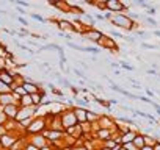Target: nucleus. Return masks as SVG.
Wrapping results in <instances>:
<instances>
[{"label": "nucleus", "mask_w": 160, "mask_h": 150, "mask_svg": "<svg viewBox=\"0 0 160 150\" xmlns=\"http://www.w3.org/2000/svg\"><path fill=\"white\" fill-rule=\"evenodd\" d=\"M113 24L121 27V28H126V30H132L133 28V22L126 16V14H119L116 17H113Z\"/></svg>", "instance_id": "obj_1"}, {"label": "nucleus", "mask_w": 160, "mask_h": 150, "mask_svg": "<svg viewBox=\"0 0 160 150\" xmlns=\"http://www.w3.org/2000/svg\"><path fill=\"white\" fill-rule=\"evenodd\" d=\"M0 82H3L5 85H8L11 88L16 83V75H13L10 70L3 69V70H0Z\"/></svg>", "instance_id": "obj_2"}, {"label": "nucleus", "mask_w": 160, "mask_h": 150, "mask_svg": "<svg viewBox=\"0 0 160 150\" xmlns=\"http://www.w3.org/2000/svg\"><path fill=\"white\" fill-rule=\"evenodd\" d=\"M19 105L18 103H14V105H7V106H3L2 108V111L5 113V116L8 117V119H14L16 120V116H18V113H19Z\"/></svg>", "instance_id": "obj_3"}, {"label": "nucleus", "mask_w": 160, "mask_h": 150, "mask_svg": "<svg viewBox=\"0 0 160 150\" xmlns=\"http://www.w3.org/2000/svg\"><path fill=\"white\" fill-rule=\"evenodd\" d=\"M105 8H108V10H112V11H124V10H127V5H124V3H121V2H116V0H112V2H105Z\"/></svg>", "instance_id": "obj_4"}, {"label": "nucleus", "mask_w": 160, "mask_h": 150, "mask_svg": "<svg viewBox=\"0 0 160 150\" xmlns=\"http://www.w3.org/2000/svg\"><path fill=\"white\" fill-rule=\"evenodd\" d=\"M44 128V120L42 119H36V120H32V124L28 125V133H38Z\"/></svg>", "instance_id": "obj_5"}, {"label": "nucleus", "mask_w": 160, "mask_h": 150, "mask_svg": "<svg viewBox=\"0 0 160 150\" xmlns=\"http://www.w3.org/2000/svg\"><path fill=\"white\" fill-rule=\"evenodd\" d=\"M101 38H102V33H101V31H98V30H93V31L87 33V39H90V41L101 42Z\"/></svg>", "instance_id": "obj_6"}, {"label": "nucleus", "mask_w": 160, "mask_h": 150, "mask_svg": "<svg viewBox=\"0 0 160 150\" xmlns=\"http://www.w3.org/2000/svg\"><path fill=\"white\" fill-rule=\"evenodd\" d=\"M132 144H133L138 150H141V148L146 145V144H144V138H143V134H137V138L133 139V142H132Z\"/></svg>", "instance_id": "obj_7"}, {"label": "nucleus", "mask_w": 160, "mask_h": 150, "mask_svg": "<svg viewBox=\"0 0 160 150\" xmlns=\"http://www.w3.org/2000/svg\"><path fill=\"white\" fill-rule=\"evenodd\" d=\"M101 44H102L104 47H108V49H118L116 42H115L113 39H110V38H107L105 41H101Z\"/></svg>", "instance_id": "obj_8"}, {"label": "nucleus", "mask_w": 160, "mask_h": 150, "mask_svg": "<svg viewBox=\"0 0 160 150\" xmlns=\"http://www.w3.org/2000/svg\"><path fill=\"white\" fill-rule=\"evenodd\" d=\"M10 92H13V89L8 85H5L3 82H0V96L2 94H10Z\"/></svg>", "instance_id": "obj_9"}, {"label": "nucleus", "mask_w": 160, "mask_h": 150, "mask_svg": "<svg viewBox=\"0 0 160 150\" xmlns=\"http://www.w3.org/2000/svg\"><path fill=\"white\" fill-rule=\"evenodd\" d=\"M58 25H60V28L61 30H74V27L71 25V22H68V21H60L58 22Z\"/></svg>", "instance_id": "obj_10"}, {"label": "nucleus", "mask_w": 160, "mask_h": 150, "mask_svg": "<svg viewBox=\"0 0 160 150\" xmlns=\"http://www.w3.org/2000/svg\"><path fill=\"white\" fill-rule=\"evenodd\" d=\"M32 102H33V105H39V103H42V100H41V94H39V92L32 94Z\"/></svg>", "instance_id": "obj_11"}, {"label": "nucleus", "mask_w": 160, "mask_h": 150, "mask_svg": "<svg viewBox=\"0 0 160 150\" xmlns=\"http://www.w3.org/2000/svg\"><path fill=\"white\" fill-rule=\"evenodd\" d=\"M143 21H146V22H148V24H151L152 27H155V25H157V21H155V19H152V17L144 16V17H143Z\"/></svg>", "instance_id": "obj_12"}, {"label": "nucleus", "mask_w": 160, "mask_h": 150, "mask_svg": "<svg viewBox=\"0 0 160 150\" xmlns=\"http://www.w3.org/2000/svg\"><path fill=\"white\" fill-rule=\"evenodd\" d=\"M99 136L104 138V139H110V133H108V130H101V131H99Z\"/></svg>", "instance_id": "obj_13"}, {"label": "nucleus", "mask_w": 160, "mask_h": 150, "mask_svg": "<svg viewBox=\"0 0 160 150\" xmlns=\"http://www.w3.org/2000/svg\"><path fill=\"white\" fill-rule=\"evenodd\" d=\"M30 14V13H28ZM30 17H33V19H36V21H39V22H46V19L42 17V16H39V14H35V13H32L30 14Z\"/></svg>", "instance_id": "obj_14"}, {"label": "nucleus", "mask_w": 160, "mask_h": 150, "mask_svg": "<svg viewBox=\"0 0 160 150\" xmlns=\"http://www.w3.org/2000/svg\"><path fill=\"white\" fill-rule=\"evenodd\" d=\"M141 47H143V49H149V50H157V47H155V45H152V44H146V42H143V44H141Z\"/></svg>", "instance_id": "obj_15"}, {"label": "nucleus", "mask_w": 160, "mask_h": 150, "mask_svg": "<svg viewBox=\"0 0 160 150\" xmlns=\"http://www.w3.org/2000/svg\"><path fill=\"white\" fill-rule=\"evenodd\" d=\"M13 3L21 5V7H30V3H27V2H21V0H13Z\"/></svg>", "instance_id": "obj_16"}, {"label": "nucleus", "mask_w": 160, "mask_h": 150, "mask_svg": "<svg viewBox=\"0 0 160 150\" xmlns=\"http://www.w3.org/2000/svg\"><path fill=\"white\" fill-rule=\"evenodd\" d=\"M110 35H112V36H116V38H124V35H122V33H119V31H116V30H112V31H110Z\"/></svg>", "instance_id": "obj_17"}, {"label": "nucleus", "mask_w": 160, "mask_h": 150, "mask_svg": "<svg viewBox=\"0 0 160 150\" xmlns=\"http://www.w3.org/2000/svg\"><path fill=\"white\" fill-rule=\"evenodd\" d=\"M24 150H39V148H38L36 145H33V144H27Z\"/></svg>", "instance_id": "obj_18"}, {"label": "nucleus", "mask_w": 160, "mask_h": 150, "mask_svg": "<svg viewBox=\"0 0 160 150\" xmlns=\"http://www.w3.org/2000/svg\"><path fill=\"white\" fill-rule=\"evenodd\" d=\"M119 64H121V66H122V67H124V69H127V70H133V67H132V66H129V64H126V63H124V61H121V63H119Z\"/></svg>", "instance_id": "obj_19"}, {"label": "nucleus", "mask_w": 160, "mask_h": 150, "mask_svg": "<svg viewBox=\"0 0 160 150\" xmlns=\"http://www.w3.org/2000/svg\"><path fill=\"white\" fill-rule=\"evenodd\" d=\"M18 21H19V22H21V24H22V25H28V22H27V21H25V19H24V17H21V16H19V17H18Z\"/></svg>", "instance_id": "obj_20"}, {"label": "nucleus", "mask_w": 160, "mask_h": 150, "mask_svg": "<svg viewBox=\"0 0 160 150\" xmlns=\"http://www.w3.org/2000/svg\"><path fill=\"white\" fill-rule=\"evenodd\" d=\"M148 14H149V16H155V8H151V10H148Z\"/></svg>", "instance_id": "obj_21"}, {"label": "nucleus", "mask_w": 160, "mask_h": 150, "mask_svg": "<svg viewBox=\"0 0 160 150\" xmlns=\"http://www.w3.org/2000/svg\"><path fill=\"white\" fill-rule=\"evenodd\" d=\"M146 94H148L149 97H152V96H154V92H152V91H149V89H146Z\"/></svg>", "instance_id": "obj_22"}, {"label": "nucleus", "mask_w": 160, "mask_h": 150, "mask_svg": "<svg viewBox=\"0 0 160 150\" xmlns=\"http://www.w3.org/2000/svg\"><path fill=\"white\" fill-rule=\"evenodd\" d=\"M154 35H155V36H158V38H160V31H158V30H157V31H154Z\"/></svg>", "instance_id": "obj_23"}]
</instances>
